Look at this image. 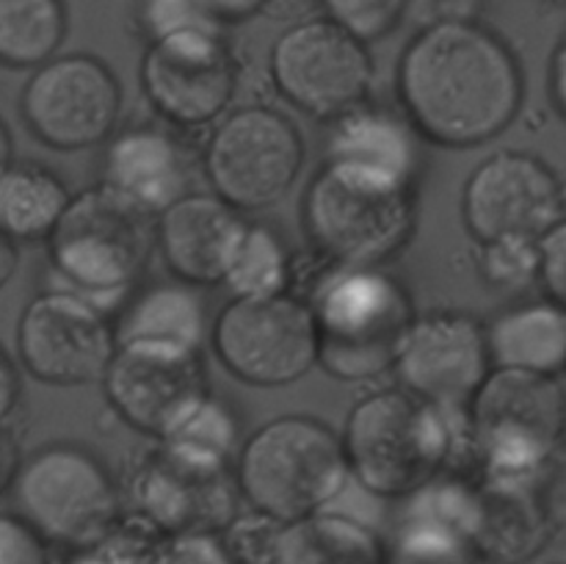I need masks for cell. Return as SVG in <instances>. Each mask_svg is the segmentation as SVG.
<instances>
[{
    "mask_svg": "<svg viewBox=\"0 0 566 564\" xmlns=\"http://www.w3.org/2000/svg\"><path fill=\"white\" fill-rule=\"evenodd\" d=\"M486 330L492 368L562 376L566 359V313L553 299L523 302L497 313Z\"/></svg>",
    "mask_w": 566,
    "mask_h": 564,
    "instance_id": "7402d4cb",
    "label": "cell"
},
{
    "mask_svg": "<svg viewBox=\"0 0 566 564\" xmlns=\"http://www.w3.org/2000/svg\"><path fill=\"white\" fill-rule=\"evenodd\" d=\"M103 390L122 420L164 440L210 396L202 352L155 341H119Z\"/></svg>",
    "mask_w": 566,
    "mask_h": 564,
    "instance_id": "5bb4252c",
    "label": "cell"
},
{
    "mask_svg": "<svg viewBox=\"0 0 566 564\" xmlns=\"http://www.w3.org/2000/svg\"><path fill=\"white\" fill-rule=\"evenodd\" d=\"M17 265H20L17 243L0 232V291H3V288L11 282V276L17 274Z\"/></svg>",
    "mask_w": 566,
    "mask_h": 564,
    "instance_id": "7bdbcfd3",
    "label": "cell"
},
{
    "mask_svg": "<svg viewBox=\"0 0 566 564\" xmlns=\"http://www.w3.org/2000/svg\"><path fill=\"white\" fill-rule=\"evenodd\" d=\"M197 6L216 25H227V22H243L271 11L274 0H197Z\"/></svg>",
    "mask_w": 566,
    "mask_h": 564,
    "instance_id": "74e56055",
    "label": "cell"
},
{
    "mask_svg": "<svg viewBox=\"0 0 566 564\" xmlns=\"http://www.w3.org/2000/svg\"><path fill=\"white\" fill-rule=\"evenodd\" d=\"M59 564H125V558H122L119 553L111 551L105 542H99V545L86 547V551L66 553Z\"/></svg>",
    "mask_w": 566,
    "mask_h": 564,
    "instance_id": "b9f144b4",
    "label": "cell"
},
{
    "mask_svg": "<svg viewBox=\"0 0 566 564\" xmlns=\"http://www.w3.org/2000/svg\"><path fill=\"white\" fill-rule=\"evenodd\" d=\"M418 219L415 180L352 160H321L302 199L313 252L340 269H374L409 243Z\"/></svg>",
    "mask_w": 566,
    "mask_h": 564,
    "instance_id": "7a4b0ae2",
    "label": "cell"
},
{
    "mask_svg": "<svg viewBox=\"0 0 566 564\" xmlns=\"http://www.w3.org/2000/svg\"><path fill=\"white\" fill-rule=\"evenodd\" d=\"M119 341H155L202 352L210 341V315L199 288L186 282H158L122 304L114 324Z\"/></svg>",
    "mask_w": 566,
    "mask_h": 564,
    "instance_id": "cb8c5ba5",
    "label": "cell"
},
{
    "mask_svg": "<svg viewBox=\"0 0 566 564\" xmlns=\"http://www.w3.org/2000/svg\"><path fill=\"white\" fill-rule=\"evenodd\" d=\"M20 446H17L14 435H11L6 426H0V498L11 490L14 484V476L20 470Z\"/></svg>",
    "mask_w": 566,
    "mask_h": 564,
    "instance_id": "60d3db41",
    "label": "cell"
},
{
    "mask_svg": "<svg viewBox=\"0 0 566 564\" xmlns=\"http://www.w3.org/2000/svg\"><path fill=\"white\" fill-rule=\"evenodd\" d=\"M0 564H53L50 545L20 514L0 512Z\"/></svg>",
    "mask_w": 566,
    "mask_h": 564,
    "instance_id": "d590c367",
    "label": "cell"
},
{
    "mask_svg": "<svg viewBox=\"0 0 566 564\" xmlns=\"http://www.w3.org/2000/svg\"><path fill=\"white\" fill-rule=\"evenodd\" d=\"M459 429L453 415L403 387L359 398L340 442L348 473L376 498H409L451 468Z\"/></svg>",
    "mask_w": 566,
    "mask_h": 564,
    "instance_id": "277c9868",
    "label": "cell"
},
{
    "mask_svg": "<svg viewBox=\"0 0 566 564\" xmlns=\"http://www.w3.org/2000/svg\"><path fill=\"white\" fill-rule=\"evenodd\" d=\"M66 39L64 0H0V66L36 70Z\"/></svg>",
    "mask_w": 566,
    "mask_h": 564,
    "instance_id": "4316f807",
    "label": "cell"
},
{
    "mask_svg": "<svg viewBox=\"0 0 566 564\" xmlns=\"http://www.w3.org/2000/svg\"><path fill=\"white\" fill-rule=\"evenodd\" d=\"M280 529V520L269 518L258 509H249V512L238 509L235 518L219 531V536L235 564H271Z\"/></svg>",
    "mask_w": 566,
    "mask_h": 564,
    "instance_id": "836d02e7",
    "label": "cell"
},
{
    "mask_svg": "<svg viewBox=\"0 0 566 564\" xmlns=\"http://www.w3.org/2000/svg\"><path fill=\"white\" fill-rule=\"evenodd\" d=\"M247 227V216L221 197L191 191L155 216L153 232L169 274L208 288L227 280Z\"/></svg>",
    "mask_w": 566,
    "mask_h": 564,
    "instance_id": "44dd1931",
    "label": "cell"
},
{
    "mask_svg": "<svg viewBox=\"0 0 566 564\" xmlns=\"http://www.w3.org/2000/svg\"><path fill=\"white\" fill-rule=\"evenodd\" d=\"M103 542L125 564H235L219 534H166L133 512L122 514Z\"/></svg>",
    "mask_w": 566,
    "mask_h": 564,
    "instance_id": "83f0119b",
    "label": "cell"
},
{
    "mask_svg": "<svg viewBox=\"0 0 566 564\" xmlns=\"http://www.w3.org/2000/svg\"><path fill=\"white\" fill-rule=\"evenodd\" d=\"M127 498L133 514L166 534H219L238 514L241 492L232 470L202 468L158 448L133 473Z\"/></svg>",
    "mask_w": 566,
    "mask_h": 564,
    "instance_id": "d6986e66",
    "label": "cell"
},
{
    "mask_svg": "<svg viewBox=\"0 0 566 564\" xmlns=\"http://www.w3.org/2000/svg\"><path fill=\"white\" fill-rule=\"evenodd\" d=\"M20 114L44 147L59 153L99 147L119 127L122 83L97 55H53L22 86Z\"/></svg>",
    "mask_w": 566,
    "mask_h": 564,
    "instance_id": "4fadbf2b",
    "label": "cell"
},
{
    "mask_svg": "<svg viewBox=\"0 0 566 564\" xmlns=\"http://www.w3.org/2000/svg\"><path fill=\"white\" fill-rule=\"evenodd\" d=\"M392 370L412 396L446 415L464 412L492 370L484 321L453 307L418 315Z\"/></svg>",
    "mask_w": 566,
    "mask_h": 564,
    "instance_id": "ac0fdd59",
    "label": "cell"
},
{
    "mask_svg": "<svg viewBox=\"0 0 566 564\" xmlns=\"http://www.w3.org/2000/svg\"><path fill=\"white\" fill-rule=\"evenodd\" d=\"M464 415L475 473L528 476L562 459V376L492 368Z\"/></svg>",
    "mask_w": 566,
    "mask_h": 564,
    "instance_id": "ba28073f",
    "label": "cell"
},
{
    "mask_svg": "<svg viewBox=\"0 0 566 564\" xmlns=\"http://www.w3.org/2000/svg\"><path fill=\"white\" fill-rule=\"evenodd\" d=\"M116 348L114 324L88 299L50 288L25 304L17 324V354L33 379L81 387L103 379Z\"/></svg>",
    "mask_w": 566,
    "mask_h": 564,
    "instance_id": "9a60e30c",
    "label": "cell"
},
{
    "mask_svg": "<svg viewBox=\"0 0 566 564\" xmlns=\"http://www.w3.org/2000/svg\"><path fill=\"white\" fill-rule=\"evenodd\" d=\"M479 274L497 291H520L536 280V241L503 238L479 243Z\"/></svg>",
    "mask_w": 566,
    "mask_h": 564,
    "instance_id": "d6a6232c",
    "label": "cell"
},
{
    "mask_svg": "<svg viewBox=\"0 0 566 564\" xmlns=\"http://www.w3.org/2000/svg\"><path fill=\"white\" fill-rule=\"evenodd\" d=\"M385 542L374 525L321 509L282 523L271 564H385Z\"/></svg>",
    "mask_w": 566,
    "mask_h": 564,
    "instance_id": "d4e9b609",
    "label": "cell"
},
{
    "mask_svg": "<svg viewBox=\"0 0 566 564\" xmlns=\"http://www.w3.org/2000/svg\"><path fill=\"white\" fill-rule=\"evenodd\" d=\"M269 72L285 103L321 122L368 103L376 77L368 44L329 17L298 20L282 31L271 44Z\"/></svg>",
    "mask_w": 566,
    "mask_h": 564,
    "instance_id": "8fae6325",
    "label": "cell"
},
{
    "mask_svg": "<svg viewBox=\"0 0 566 564\" xmlns=\"http://www.w3.org/2000/svg\"><path fill=\"white\" fill-rule=\"evenodd\" d=\"M17 514L61 551L99 545L125 514V495L103 459L75 442H50L22 459L11 484Z\"/></svg>",
    "mask_w": 566,
    "mask_h": 564,
    "instance_id": "52a82bcc",
    "label": "cell"
},
{
    "mask_svg": "<svg viewBox=\"0 0 566 564\" xmlns=\"http://www.w3.org/2000/svg\"><path fill=\"white\" fill-rule=\"evenodd\" d=\"M318 3L324 6V17L370 44L396 31L412 0H318Z\"/></svg>",
    "mask_w": 566,
    "mask_h": 564,
    "instance_id": "1f68e13d",
    "label": "cell"
},
{
    "mask_svg": "<svg viewBox=\"0 0 566 564\" xmlns=\"http://www.w3.org/2000/svg\"><path fill=\"white\" fill-rule=\"evenodd\" d=\"M219 363L252 387H285L318 365L315 321L293 291L232 296L210 324Z\"/></svg>",
    "mask_w": 566,
    "mask_h": 564,
    "instance_id": "30bf717a",
    "label": "cell"
},
{
    "mask_svg": "<svg viewBox=\"0 0 566 564\" xmlns=\"http://www.w3.org/2000/svg\"><path fill=\"white\" fill-rule=\"evenodd\" d=\"M547 94L558 116L566 114V44L558 42L551 55V70H547Z\"/></svg>",
    "mask_w": 566,
    "mask_h": 564,
    "instance_id": "ab89813d",
    "label": "cell"
},
{
    "mask_svg": "<svg viewBox=\"0 0 566 564\" xmlns=\"http://www.w3.org/2000/svg\"><path fill=\"white\" fill-rule=\"evenodd\" d=\"M387 545L385 564H481L459 525L407 509Z\"/></svg>",
    "mask_w": 566,
    "mask_h": 564,
    "instance_id": "f546056e",
    "label": "cell"
},
{
    "mask_svg": "<svg viewBox=\"0 0 566 564\" xmlns=\"http://www.w3.org/2000/svg\"><path fill=\"white\" fill-rule=\"evenodd\" d=\"M241 70L221 28H177L149 39L142 88L164 125L177 133L216 125L230 111Z\"/></svg>",
    "mask_w": 566,
    "mask_h": 564,
    "instance_id": "7c38bea8",
    "label": "cell"
},
{
    "mask_svg": "<svg viewBox=\"0 0 566 564\" xmlns=\"http://www.w3.org/2000/svg\"><path fill=\"white\" fill-rule=\"evenodd\" d=\"M72 194L50 166L20 160L0 175V232L14 243L48 241Z\"/></svg>",
    "mask_w": 566,
    "mask_h": 564,
    "instance_id": "484cf974",
    "label": "cell"
},
{
    "mask_svg": "<svg viewBox=\"0 0 566 564\" xmlns=\"http://www.w3.org/2000/svg\"><path fill=\"white\" fill-rule=\"evenodd\" d=\"M462 219L479 243L539 241L564 221V182L551 164L523 149H497L470 171Z\"/></svg>",
    "mask_w": 566,
    "mask_h": 564,
    "instance_id": "2e32d148",
    "label": "cell"
},
{
    "mask_svg": "<svg viewBox=\"0 0 566 564\" xmlns=\"http://www.w3.org/2000/svg\"><path fill=\"white\" fill-rule=\"evenodd\" d=\"M138 20L147 39L177 31V28H221L199 9L197 0H144Z\"/></svg>",
    "mask_w": 566,
    "mask_h": 564,
    "instance_id": "e575fe53",
    "label": "cell"
},
{
    "mask_svg": "<svg viewBox=\"0 0 566 564\" xmlns=\"http://www.w3.org/2000/svg\"><path fill=\"white\" fill-rule=\"evenodd\" d=\"M536 280L545 288V299L566 302V224L558 221L536 241Z\"/></svg>",
    "mask_w": 566,
    "mask_h": 564,
    "instance_id": "8d00e7d4",
    "label": "cell"
},
{
    "mask_svg": "<svg viewBox=\"0 0 566 564\" xmlns=\"http://www.w3.org/2000/svg\"><path fill=\"white\" fill-rule=\"evenodd\" d=\"M238 435L241 426L232 409L210 393L169 437L160 440V448L202 468L232 470L241 448Z\"/></svg>",
    "mask_w": 566,
    "mask_h": 564,
    "instance_id": "f1b7e54d",
    "label": "cell"
},
{
    "mask_svg": "<svg viewBox=\"0 0 566 564\" xmlns=\"http://www.w3.org/2000/svg\"><path fill=\"white\" fill-rule=\"evenodd\" d=\"M22 396V379L20 368L11 359V354L6 352L3 343H0V426H6V420L14 415L17 404Z\"/></svg>",
    "mask_w": 566,
    "mask_h": 564,
    "instance_id": "f35d334b",
    "label": "cell"
},
{
    "mask_svg": "<svg viewBox=\"0 0 566 564\" xmlns=\"http://www.w3.org/2000/svg\"><path fill=\"white\" fill-rule=\"evenodd\" d=\"M224 282L235 296H271L291 291L293 258L280 232L269 224H249Z\"/></svg>",
    "mask_w": 566,
    "mask_h": 564,
    "instance_id": "4dcf8cb0",
    "label": "cell"
},
{
    "mask_svg": "<svg viewBox=\"0 0 566 564\" xmlns=\"http://www.w3.org/2000/svg\"><path fill=\"white\" fill-rule=\"evenodd\" d=\"M14 164V138H11L9 125L0 119V175Z\"/></svg>",
    "mask_w": 566,
    "mask_h": 564,
    "instance_id": "ee69618b",
    "label": "cell"
},
{
    "mask_svg": "<svg viewBox=\"0 0 566 564\" xmlns=\"http://www.w3.org/2000/svg\"><path fill=\"white\" fill-rule=\"evenodd\" d=\"M304 138L280 108L252 103L227 111L205 144V171L216 197L241 213L274 208L304 169Z\"/></svg>",
    "mask_w": 566,
    "mask_h": 564,
    "instance_id": "9c48e42d",
    "label": "cell"
},
{
    "mask_svg": "<svg viewBox=\"0 0 566 564\" xmlns=\"http://www.w3.org/2000/svg\"><path fill=\"white\" fill-rule=\"evenodd\" d=\"M418 138L407 116L363 103L329 122L324 158L376 166L415 180L420 160Z\"/></svg>",
    "mask_w": 566,
    "mask_h": 564,
    "instance_id": "603a6c76",
    "label": "cell"
},
{
    "mask_svg": "<svg viewBox=\"0 0 566 564\" xmlns=\"http://www.w3.org/2000/svg\"><path fill=\"white\" fill-rule=\"evenodd\" d=\"M238 492L258 512L293 523L329 506L352 481L340 435L313 415H280L238 448Z\"/></svg>",
    "mask_w": 566,
    "mask_h": 564,
    "instance_id": "5b68a950",
    "label": "cell"
},
{
    "mask_svg": "<svg viewBox=\"0 0 566 564\" xmlns=\"http://www.w3.org/2000/svg\"><path fill=\"white\" fill-rule=\"evenodd\" d=\"M153 247L155 232L147 216L127 208L103 186L72 194L48 236L50 263L66 291L88 299L105 315L142 280Z\"/></svg>",
    "mask_w": 566,
    "mask_h": 564,
    "instance_id": "8992f818",
    "label": "cell"
},
{
    "mask_svg": "<svg viewBox=\"0 0 566 564\" xmlns=\"http://www.w3.org/2000/svg\"><path fill=\"white\" fill-rule=\"evenodd\" d=\"M468 540L481 562L525 564L562 523V459L528 476H473Z\"/></svg>",
    "mask_w": 566,
    "mask_h": 564,
    "instance_id": "e0dca14e",
    "label": "cell"
},
{
    "mask_svg": "<svg viewBox=\"0 0 566 564\" xmlns=\"http://www.w3.org/2000/svg\"><path fill=\"white\" fill-rule=\"evenodd\" d=\"M193 169L191 147L175 127L138 122L114 130L105 142L99 186L136 213L155 219L191 194Z\"/></svg>",
    "mask_w": 566,
    "mask_h": 564,
    "instance_id": "ffe728a7",
    "label": "cell"
},
{
    "mask_svg": "<svg viewBox=\"0 0 566 564\" xmlns=\"http://www.w3.org/2000/svg\"><path fill=\"white\" fill-rule=\"evenodd\" d=\"M403 116L434 147L473 149L512 127L525 75L506 39L473 17L426 22L396 75Z\"/></svg>",
    "mask_w": 566,
    "mask_h": 564,
    "instance_id": "6da1fadb",
    "label": "cell"
},
{
    "mask_svg": "<svg viewBox=\"0 0 566 564\" xmlns=\"http://www.w3.org/2000/svg\"><path fill=\"white\" fill-rule=\"evenodd\" d=\"M318 365L343 382H365L396 368L418 310L398 276L374 269L326 265L307 299Z\"/></svg>",
    "mask_w": 566,
    "mask_h": 564,
    "instance_id": "3957f363",
    "label": "cell"
}]
</instances>
